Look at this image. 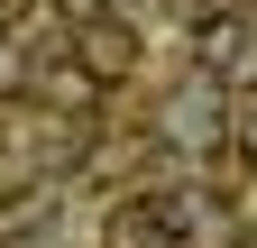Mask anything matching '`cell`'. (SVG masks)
<instances>
[{
  "label": "cell",
  "mask_w": 257,
  "mask_h": 248,
  "mask_svg": "<svg viewBox=\"0 0 257 248\" xmlns=\"http://www.w3.org/2000/svg\"><path fill=\"white\" fill-rule=\"evenodd\" d=\"M193 65H202V83H211V92H257V19H248V10L202 19Z\"/></svg>",
  "instance_id": "obj_1"
},
{
  "label": "cell",
  "mask_w": 257,
  "mask_h": 248,
  "mask_svg": "<svg viewBox=\"0 0 257 248\" xmlns=\"http://www.w3.org/2000/svg\"><path fill=\"white\" fill-rule=\"evenodd\" d=\"M74 65L92 74V83H119V74H138V37H128V19H92L83 37H74Z\"/></svg>",
  "instance_id": "obj_2"
},
{
  "label": "cell",
  "mask_w": 257,
  "mask_h": 248,
  "mask_svg": "<svg viewBox=\"0 0 257 248\" xmlns=\"http://www.w3.org/2000/svg\"><path fill=\"white\" fill-rule=\"evenodd\" d=\"M101 239H110V248H175V221H166V193H147V202H119Z\"/></svg>",
  "instance_id": "obj_3"
},
{
  "label": "cell",
  "mask_w": 257,
  "mask_h": 248,
  "mask_svg": "<svg viewBox=\"0 0 257 248\" xmlns=\"http://www.w3.org/2000/svg\"><path fill=\"white\" fill-rule=\"evenodd\" d=\"M37 92H46V110H64V119H83V110H101V83H92L74 55H64V65H46L37 74Z\"/></svg>",
  "instance_id": "obj_4"
},
{
  "label": "cell",
  "mask_w": 257,
  "mask_h": 248,
  "mask_svg": "<svg viewBox=\"0 0 257 248\" xmlns=\"http://www.w3.org/2000/svg\"><path fill=\"white\" fill-rule=\"evenodd\" d=\"M55 19H74V28H92V19H110V0H46Z\"/></svg>",
  "instance_id": "obj_5"
},
{
  "label": "cell",
  "mask_w": 257,
  "mask_h": 248,
  "mask_svg": "<svg viewBox=\"0 0 257 248\" xmlns=\"http://www.w3.org/2000/svg\"><path fill=\"white\" fill-rule=\"evenodd\" d=\"M10 19H28V0H0V28H10Z\"/></svg>",
  "instance_id": "obj_6"
},
{
  "label": "cell",
  "mask_w": 257,
  "mask_h": 248,
  "mask_svg": "<svg viewBox=\"0 0 257 248\" xmlns=\"http://www.w3.org/2000/svg\"><path fill=\"white\" fill-rule=\"evenodd\" d=\"M239 10H248V19H257V0H239Z\"/></svg>",
  "instance_id": "obj_7"
},
{
  "label": "cell",
  "mask_w": 257,
  "mask_h": 248,
  "mask_svg": "<svg viewBox=\"0 0 257 248\" xmlns=\"http://www.w3.org/2000/svg\"><path fill=\"white\" fill-rule=\"evenodd\" d=\"M248 157H257V129H248Z\"/></svg>",
  "instance_id": "obj_8"
}]
</instances>
